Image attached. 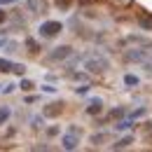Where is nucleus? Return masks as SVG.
I'll return each instance as SVG.
<instances>
[{
	"instance_id": "nucleus-26",
	"label": "nucleus",
	"mask_w": 152,
	"mask_h": 152,
	"mask_svg": "<svg viewBox=\"0 0 152 152\" xmlns=\"http://www.w3.org/2000/svg\"><path fill=\"white\" fill-rule=\"evenodd\" d=\"M0 91H2V84H0Z\"/></svg>"
},
{
	"instance_id": "nucleus-8",
	"label": "nucleus",
	"mask_w": 152,
	"mask_h": 152,
	"mask_svg": "<svg viewBox=\"0 0 152 152\" xmlns=\"http://www.w3.org/2000/svg\"><path fill=\"white\" fill-rule=\"evenodd\" d=\"M101 110H103V101L101 98H91L87 103V113L89 115H101Z\"/></svg>"
},
{
	"instance_id": "nucleus-16",
	"label": "nucleus",
	"mask_w": 152,
	"mask_h": 152,
	"mask_svg": "<svg viewBox=\"0 0 152 152\" xmlns=\"http://www.w3.org/2000/svg\"><path fill=\"white\" fill-rule=\"evenodd\" d=\"M124 84H129V87H136V84H138V77L131 75V73H129V75H124Z\"/></svg>"
},
{
	"instance_id": "nucleus-25",
	"label": "nucleus",
	"mask_w": 152,
	"mask_h": 152,
	"mask_svg": "<svg viewBox=\"0 0 152 152\" xmlns=\"http://www.w3.org/2000/svg\"><path fill=\"white\" fill-rule=\"evenodd\" d=\"M148 66H150V68H152V61H150V63H148Z\"/></svg>"
},
{
	"instance_id": "nucleus-23",
	"label": "nucleus",
	"mask_w": 152,
	"mask_h": 152,
	"mask_svg": "<svg viewBox=\"0 0 152 152\" xmlns=\"http://www.w3.org/2000/svg\"><path fill=\"white\" fill-rule=\"evenodd\" d=\"M7 19V14H5V12H2V10H0V23H2V21Z\"/></svg>"
},
{
	"instance_id": "nucleus-17",
	"label": "nucleus",
	"mask_w": 152,
	"mask_h": 152,
	"mask_svg": "<svg viewBox=\"0 0 152 152\" xmlns=\"http://www.w3.org/2000/svg\"><path fill=\"white\" fill-rule=\"evenodd\" d=\"M124 115V108H115V110H110V115H108V119H119Z\"/></svg>"
},
{
	"instance_id": "nucleus-9",
	"label": "nucleus",
	"mask_w": 152,
	"mask_h": 152,
	"mask_svg": "<svg viewBox=\"0 0 152 152\" xmlns=\"http://www.w3.org/2000/svg\"><path fill=\"white\" fill-rule=\"evenodd\" d=\"M131 143H133V136H124V138H119V140L115 143L113 148H115V150H122V148H129Z\"/></svg>"
},
{
	"instance_id": "nucleus-18",
	"label": "nucleus",
	"mask_w": 152,
	"mask_h": 152,
	"mask_svg": "<svg viewBox=\"0 0 152 152\" xmlns=\"http://www.w3.org/2000/svg\"><path fill=\"white\" fill-rule=\"evenodd\" d=\"M70 5H73V0H56V7H58V10H68Z\"/></svg>"
},
{
	"instance_id": "nucleus-4",
	"label": "nucleus",
	"mask_w": 152,
	"mask_h": 152,
	"mask_svg": "<svg viewBox=\"0 0 152 152\" xmlns=\"http://www.w3.org/2000/svg\"><path fill=\"white\" fill-rule=\"evenodd\" d=\"M70 54H73L70 45H58L49 52V61H66V58H70Z\"/></svg>"
},
{
	"instance_id": "nucleus-22",
	"label": "nucleus",
	"mask_w": 152,
	"mask_h": 152,
	"mask_svg": "<svg viewBox=\"0 0 152 152\" xmlns=\"http://www.w3.org/2000/svg\"><path fill=\"white\" fill-rule=\"evenodd\" d=\"M82 5H91V2H101V0H80Z\"/></svg>"
},
{
	"instance_id": "nucleus-10",
	"label": "nucleus",
	"mask_w": 152,
	"mask_h": 152,
	"mask_svg": "<svg viewBox=\"0 0 152 152\" xmlns=\"http://www.w3.org/2000/svg\"><path fill=\"white\" fill-rule=\"evenodd\" d=\"M12 68H14V63H12V61L0 58V73H12Z\"/></svg>"
},
{
	"instance_id": "nucleus-13",
	"label": "nucleus",
	"mask_w": 152,
	"mask_h": 152,
	"mask_svg": "<svg viewBox=\"0 0 152 152\" xmlns=\"http://www.w3.org/2000/svg\"><path fill=\"white\" fill-rule=\"evenodd\" d=\"M26 47H28V52H31V54H38L40 52V47H38V42H35V40H26Z\"/></svg>"
},
{
	"instance_id": "nucleus-1",
	"label": "nucleus",
	"mask_w": 152,
	"mask_h": 152,
	"mask_svg": "<svg viewBox=\"0 0 152 152\" xmlns=\"http://www.w3.org/2000/svg\"><path fill=\"white\" fill-rule=\"evenodd\" d=\"M82 68L87 73H91V75H101V73H105L110 68V61L103 56V54H87V56L82 58Z\"/></svg>"
},
{
	"instance_id": "nucleus-14",
	"label": "nucleus",
	"mask_w": 152,
	"mask_h": 152,
	"mask_svg": "<svg viewBox=\"0 0 152 152\" xmlns=\"http://www.w3.org/2000/svg\"><path fill=\"white\" fill-rule=\"evenodd\" d=\"M115 129H117V131H124V129H131V119H122V122H117V124H115Z\"/></svg>"
},
{
	"instance_id": "nucleus-6",
	"label": "nucleus",
	"mask_w": 152,
	"mask_h": 152,
	"mask_svg": "<svg viewBox=\"0 0 152 152\" xmlns=\"http://www.w3.org/2000/svg\"><path fill=\"white\" fill-rule=\"evenodd\" d=\"M63 108H66V103H63V101H54V103L45 105L42 115H45V117H58V115L63 113Z\"/></svg>"
},
{
	"instance_id": "nucleus-15",
	"label": "nucleus",
	"mask_w": 152,
	"mask_h": 152,
	"mask_svg": "<svg viewBox=\"0 0 152 152\" xmlns=\"http://www.w3.org/2000/svg\"><path fill=\"white\" fill-rule=\"evenodd\" d=\"M21 89H23V91H33V87H35V84H33V82H31V80H26V77H23V80H21V84H19Z\"/></svg>"
},
{
	"instance_id": "nucleus-2",
	"label": "nucleus",
	"mask_w": 152,
	"mask_h": 152,
	"mask_svg": "<svg viewBox=\"0 0 152 152\" xmlns=\"http://www.w3.org/2000/svg\"><path fill=\"white\" fill-rule=\"evenodd\" d=\"M80 140H82V131H80V126H70L68 131L61 136V148H63V150H77Z\"/></svg>"
},
{
	"instance_id": "nucleus-3",
	"label": "nucleus",
	"mask_w": 152,
	"mask_h": 152,
	"mask_svg": "<svg viewBox=\"0 0 152 152\" xmlns=\"http://www.w3.org/2000/svg\"><path fill=\"white\" fill-rule=\"evenodd\" d=\"M63 31V26H61V21H45L42 26H40V38H56L58 33Z\"/></svg>"
},
{
	"instance_id": "nucleus-7",
	"label": "nucleus",
	"mask_w": 152,
	"mask_h": 152,
	"mask_svg": "<svg viewBox=\"0 0 152 152\" xmlns=\"http://www.w3.org/2000/svg\"><path fill=\"white\" fill-rule=\"evenodd\" d=\"M26 7H28V12H33V14H45L47 12V0H26Z\"/></svg>"
},
{
	"instance_id": "nucleus-11",
	"label": "nucleus",
	"mask_w": 152,
	"mask_h": 152,
	"mask_svg": "<svg viewBox=\"0 0 152 152\" xmlns=\"http://www.w3.org/2000/svg\"><path fill=\"white\" fill-rule=\"evenodd\" d=\"M10 115H12V110H10L7 105H2V108H0V126H2V124L10 119Z\"/></svg>"
},
{
	"instance_id": "nucleus-5",
	"label": "nucleus",
	"mask_w": 152,
	"mask_h": 152,
	"mask_svg": "<svg viewBox=\"0 0 152 152\" xmlns=\"http://www.w3.org/2000/svg\"><path fill=\"white\" fill-rule=\"evenodd\" d=\"M126 61H131V63H145L148 61V49L145 47H136V49H129L126 54H124Z\"/></svg>"
},
{
	"instance_id": "nucleus-12",
	"label": "nucleus",
	"mask_w": 152,
	"mask_h": 152,
	"mask_svg": "<svg viewBox=\"0 0 152 152\" xmlns=\"http://www.w3.org/2000/svg\"><path fill=\"white\" fill-rule=\"evenodd\" d=\"M138 23H140V28H143V31H152V17H143Z\"/></svg>"
},
{
	"instance_id": "nucleus-20",
	"label": "nucleus",
	"mask_w": 152,
	"mask_h": 152,
	"mask_svg": "<svg viewBox=\"0 0 152 152\" xmlns=\"http://www.w3.org/2000/svg\"><path fill=\"white\" fill-rule=\"evenodd\" d=\"M12 73H17V75H23V73H26V68H23L21 63H14V68H12Z\"/></svg>"
},
{
	"instance_id": "nucleus-24",
	"label": "nucleus",
	"mask_w": 152,
	"mask_h": 152,
	"mask_svg": "<svg viewBox=\"0 0 152 152\" xmlns=\"http://www.w3.org/2000/svg\"><path fill=\"white\" fill-rule=\"evenodd\" d=\"M7 2H19V0H0V5H7Z\"/></svg>"
},
{
	"instance_id": "nucleus-19",
	"label": "nucleus",
	"mask_w": 152,
	"mask_h": 152,
	"mask_svg": "<svg viewBox=\"0 0 152 152\" xmlns=\"http://www.w3.org/2000/svg\"><path fill=\"white\" fill-rule=\"evenodd\" d=\"M103 140H105V133H96L94 138H91V143H96V145H101Z\"/></svg>"
},
{
	"instance_id": "nucleus-21",
	"label": "nucleus",
	"mask_w": 152,
	"mask_h": 152,
	"mask_svg": "<svg viewBox=\"0 0 152 152\" xmlns=\"http://www.w3.org/2000/svg\"><path fill=\"white\" fill-rule=\"evenodd\" d=\"M14 91V84H2V94H12Z\"/></svg>"
}]
</instances>
